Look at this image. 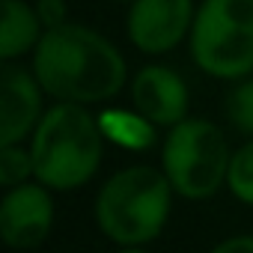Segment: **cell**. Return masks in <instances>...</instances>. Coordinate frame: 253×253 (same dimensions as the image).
Returning <instances> with one entry per match:
<instances>
[{
    "instance_id": "cell-14",
    "label": "cell",
    "mask_w": 253,
    "mask_h": 253,
    "mask_svg": "<svg viewBox=\"0 0 253 253\" xmlns=\"http://www.w3.org/2000/svg\"><path fill=\"white\" fill-rule=\"evenodd\" d=\"M226 119L238 134H244L247 140L253 137V78L235 81L226 98Z\"/></svg>"
},
{
    "instance_id": "cell-7",
    "label": "cell",
    "mask_w": 253,
    "mask_h": 253,
    "mask_svg": "<svg viewBox=\"0 0 253 253\" xmlns=\"http://www.w3.org/2000/svg\"><path fill=\"white\" fill-rule=\"evenodd\" d=\"M54 229V197L51 188L30 179L6 188L0 200V238L12 250H36Z\"/></svg>"
},
{
    "instance_id": "cell-5",
    "label": "cell",
    "mask_w": 253,
    "mask_h": 253,
    "mask_svg": "<svg viewBox=\"0 0 253 253\" xmlns=\"http://www.w3.org/2000/svg\"><path fill=\"white\" fill-rule=\"evenodd\" d=\"M191 57L220 81L253 75V0H203L191 27Z\"/></svg>"
},
{
    "instance_id": "cell-15",
    "label": "cell",
    "mask_w": 253,
    "mask_h": 253,
    "mask_svg": "<svg viewBox=\"0 0 253 253\" xmlns=\"http://www.w3.org/2000/svg\"><path fill=\"white\" fill-rule=\"evenodd\" d=\"M33 6H36V12H39V18H42L45 30H51V27H60V24H66V21H69L66 0H36Z\"/></svg>"
},
{
    "instance_id": "cell-6",
    "label": "cell",
    "mask_w": 253,
    "mask_h": 253,
    "mask_svg": "<svg viewBox=\"0 0 253 253\" xmlns=\"http://www.w3.org/2000/svg\"><path fill=\"white\" fill-rule=\"evenodd\" d=\"M194 18V0H131L125 30L137 51L161 57L191 36Z\"/></svg>"
},
{
    "instance_id": "cell-11",
    "label": "cell",
    "mask_w": 253,
    "mask_h": 253,
    "mask_svg": "<svg viewBox=\"0 0 253 253\" xmlns=\"http://www.w3.org/2000/svg\"><path fill=\"white\" fill-rule=\"evenodd\" d=\"M98 128L107 143L122 146L128 152H146L158 140V125L146 119L137 107L125 110V107H101L98 113Z\"/></svg>"
},
{
    "instance_id": "cell-1",
    "label": "cell",
    "mask_w": 253,
    "mask_h": 253,
    "mask_svg": "<svg viewBox=\"0 0 253 253\" xmlns=\"http://www.w3.org/2000/svg\"><path fill=\"white\" fill-rule=\"evenodd\" d=\"M33 75L45 95L69 104H104L128 81V66L119 48L86 24L66 21L42 33L30 54Z\"/></svg>"
},
{
    "instance_id": "cell-4",
    "label": "cell",
    "mask_w": 253,
    "mask_h": 253,
    "mask_svg": "<svg viewBox=\"0 0 253 253\" xmlns=\"http://www.w3.org/2000/svg\"><path fill=\"white\" fill-rule=\"evenodd\" d=\"M232 149L226 134L211 119L188 116L167 128L161 140V170L170 179L176 197L185 200H209L220 188H226Z\"/></svg>"
},
{
    "instance_id": "cell-2",
    "label": "cell",
    "mask_w": 253,
    "mask_h": 253,
    "mask_svg": "<svg viewBox=\"0 0 253 253\" xmlns=\"http://www.w3.org/2000/svg\"><path fill=\"white\" fill-rule=\"evenodd\" d=\"M27 146L33 152L36 182L51 191H75L98 173L107 140L89 107L54 101L39 119Z\"/></svg>"
},
{
    "instance_id": "cell-18",
    "label": "cell",
    "mask_w": 253,
    "mask_h": 253,
    "mask_svg": "<svg viewBox=\"0 0 253 253\" xmlns=\"http://www.w3.org/2000/svg\"><path fill=\"white\" fill-rule=\"evenodd\" d=\"M119 3H131V0H119Z\"/></svg>"
},
{
    "instance_id": "cell-17",
    "label": "cell",
    "mask_w": 253,
    "mask_h": 253,
    "mask_svg": "<svg viewBox=\"0 0 253 253\" xmlns=\"http://www.w3.org/2000/svg\"><path fill=\"white\" fill-rule=\"evenodd\" d=\"M116 253H149L146 247H116Z\"/></svg>"
},
{
    "instance_id": "cell-12",
    "label": "cell",
    "mask_w": 253,
    "mask_h": 253,
    "mask_svg": "<svg viewBox=\"0 0 253 253\" xmlns=\"http://www.w3.org/2000/svg\"><path fill=\"white\" fill-rule=\"evenodd\" d=\"M226 188H229V194L238 203L253 206V137L247 143H241L238 149H232V161H229V173H226Z\"/></svg>"
},
{
    "instance_id": "cell-10",
    "label": "cell",
    "mask_w": 253,
    "mask_h": 253,
    "mask_svg": "<svg viewBox=\"0 0 253 253\" xmlns=\"http://www.w3.org/2000/svg\"><path fill=\"white\" fill-rule=\"evenodd\" d=\"M45 24L33 3L24 0H3V18H0V60L15 63L24 54H33Z\"/></svg>"
},
{
    "instance_id": "cell-13",
    "label": "cell",
    "mask_w": 253,
    "mask_h": 253,
    "mask_svg": "<svg viewBox=\"0 0 253 253\" xmlns=\"http://www.w3.org/2000/svg\"><path fill=\"white\" fill-rule=\"evenodd\" d=\"M30 179H36L30 146H21V143L0 146V185L15 188V185H24Z\"/></svg>"
},
{
    "instance_id": "cell-16",
    "label": "cell",
    "mask_w": 253,
    "mask_h": 253,
    "mask_svg": "<svg viewBox=\"0 0 253 253\" xmlns=\"http://www.w3.org/2000/svg\"><path fill=\"white\" fill-rule=\"evenodd\" d=\"M209 253H253V235L244 232V235H229L223 241H217Z\"/></svg>"
},
{
    "instance_id": "cell-8",
    "label": "cell",
    "mask_w": 253,
    "mask_h": 253,
    "mask_svg": "<svg viewBox=\"0 0 253 253\" xmlns=\"http://www.w3.org/2000/svg\"><path fill=\"white\" fill-rule=\"evenodd\" d=\"M42 95L45 89L36 81L33 69L27 72L6 63L0 78V146L30 140L39 119L45 116Z\"/></svg>"
},
{
    "instance_id": "cell-3",
    "label": "cell",
    "mask_w": 253,
    "mask_h": 253,
    "mask_svg": "<svg viewBox=\"0 0 253 253\" xmlns=\"http://www.w3.org/2000/svg\"><path fill=\"white\" fill-rule=\"evenodd\" d=\"M173 197L176 191L164 170L131 164L98 188L92 214L116 247H146L164 232Z\"/></svg>"
},
{
    "instance_id": "cell-9",
    "label": "cell",
    "mask_w": 253,
    "mask_h": 253,
    "mask_svg": "<svg viewBox=\"0 0 253 253\" xmlns=\"http://www.w3.org/2000/svg\"><path fill=\"white\" fill-rule=\"evenodd\" d=\"M131 104L158 128H173L176 122L188 119L191 92L176 69L149 63L131 78Z\"/></svg>"
}]
</instances>
